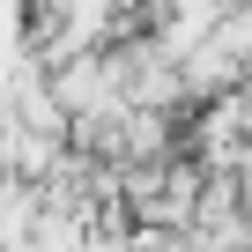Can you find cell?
I'll return each instance as SVG.
<instances>
[{
	"instance_id": "1",
	"label": "cell",
	"mask_w": 252,
	"mask_h": 252,
	"mask_svg": "<svg viewBox=\"0 0 252 252\" xmlns=\"http://www.w3.org/2000/svg\"><path fill=\"white\" fill-rule=\"evenodd\" d=\"M208 45H215L222 60H237V67H245V60H252V8H222V15H215V30H208Z\"/></svg>"
},
{
	"instance_id": "2",
	"label": "cell",
	"mask_w": 252,
	"mask_h": 252,
	"mask_svg": "<svg viewBox=\"0 0 252 252\" xmlns=\"http://www.w3.org/2000/svg\"><path fill=\"white\" fill-rule=\"evenodd\" d=\"M237 96H252V60H245V67H237Z\"/></svg>"
}]
</instances>
